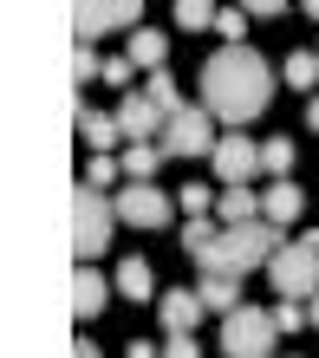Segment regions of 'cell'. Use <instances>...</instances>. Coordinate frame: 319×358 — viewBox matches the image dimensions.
Wrapping results in <instances>:
<instances>
[{
  "mask_svg": "<svg viewBox=\"0 0 319 358\" xmlns=\"http://www.w3.org/2000/svg\"><path fill=\"white\" fill-rule=\"evenodd\" d=\"M267 98H274V66L254 46H222V52H208V66H202V111L228 124V131H241V124H254L267 111Z\"/></svg>",
  "mask_w": 319,
  "mask_h": 358,
  "instance_id": "6da1fadb",
  "label": "cell"
},
{
  "mask_svg": "<svg viewBox=\"0 0 319 358\" xmlns=\"http://www.w3.org/2000/svg\"><path fill=\"white\" fill-rule=\"evenodd\" d=\"M281 248L287 241H281V228H274V222H235V228H222V235H215V248H208L196 267L202 273H235V280H241V273L267 267Z\"/></svg>",
  "mask_w": 319,
  "mask_h": 358,
  "instance_id": "7a4b0ae2",
  "label": "cell"
},
{
  "mask_svg": "<svg viewBox=\"0 0 319 358\" xmlns=\"http://www.w3.org/2000/svg\"><path fill=\"white\" fill-rule=\"evenodd\" d=\"M274 339H281L274 306H235L222 320V358H274Z\"/></svg>",
  "mask_w": 319,
  "mask_h": 358,
  "instance_id": "3957f363",
  "label": "cell"
},
{
  "mask_svg": "<svg viewBox=\"0 0 319 358\" xmlns=\"http://www.w3.org/2000/svg\"><path fill=\"white\" fill-rule=\"evenodd\" d=\"M111 228H118V202H104V189L92 182H78L72 189V241H78V255L92 261L111 248Z\"/></svg>",
  "mask_w": 319,
  "mask_h": 358,
  "instance_id": "277c9868",
  "label": "cell"
},
{
  "mask_svg": "<svg viewBox=\"0 0 319 358\" xmlns=\"http://www.w3.org/2000/svg\"><path fill=\"white\" fill-rule=\"evenodd\" d=\"M137 20H143V0H72V33H78V46H98V39L118 33V27L137 33Z\"/></svg>",
  "mask_w": 319,
  "mask_h": 358,
  "instance_id": "5b68a950",
  "label": "cell"
},
{
  "mask_svg": "<svg viewBox=\"0 0 319 358\" xmlns=\"http://www.w3.org/2000/svg\"><path fill=\"white\" fill-rule=\"evenodd\" d=\"M267 280H274L281 300H313L319 293V255L306 241H293V248H281V255L267 261Z\"/></svg>",
  "mask_w": 319,
  "mask_h": 358,
  "instance_id": "8992f818",
  "label": "cell"
},
{
  "mask_svg": "<svg viewBox=\"0 0 319 358\" xmlns=\"http://www.w3.org/2000/svg\"><path fill=\"white\" fill-rule=\"evenodd\" d=\"M163 157H215V117L202 111V104H183L176 117L163 124Z\"/></svg>",
  "mask_w": 319,
  "mask_h": 358,
  "instance_id": "52a82bcc",
  "label": "cell"
},
{
  "mask_svg": "<svg viewBox=\"0 0 319 358\" xmlns=\"http://www.w3.org/2000/svg\"><path fill=\"white\" fill-rule=\"evenodd\" d=\"M169 215H176V208H169V196L157 182H124L118 189V222L124 228H163Z\"/></svg>",
  "mask_w": 319,
  "mask_h": 358,
  "instance_id": "ba28073f",
  "label": "cell"
},
{
  "mask_svg": "<svg viewBox=\"0 0 319 358\" xmlns=\"http://www.w3.org/2000/svg\"><path fill=\"white\" fill-rule=\"evenodd\" d=\"M163 124H169V117H163L143 92H124V98H118V131H124V143H157Z\"/></svg>",
  "mask_w": 319,
  "mask_h": 358,
  "instance_id": "9c48e42d",
  "label": "cell"
},
{
  "mask_svg": "<svg viewBox=\"0 0 319 358\" xmlns=\"http://www.w3.org/2000/svg\"><path fill=\"white\" fill-rule=\"evenodd\" d=\"M208 163H215L222 182H248L254 170H261V143H248L241 131H228V137L215 143V157H208Z\"/></svg>",
  "mask_w": 319,
  "mask_h": 358,
  "instance_id": "30bf717a",
  "label": "cell"
},
{
  "mask_svg": "<svg viewBox=\"0 0 319 358\" xmlns=\"http://www.w3.org/2000/svg\"><path fill=\"white\" fill-rule=\"evenodd\" d=\"M202 293H183V287H169L163 300H157V320H163V332H196V320H202Z\"/></svg>",
  "mask_w": 319,
  "mask_h": 358,
  "instance_id": "8fae6325",
  "label": "cell"
},
{
  "mask_svg": "<svg viewBox=\"0 0 319 358\" xmlns=\"http://www.w3.org/2000/svg\"><path fill=\"white\" fill-rule=\"evenodd\" d=\"M300 208H306V196H300V182H274L267 196H261V222H274V228H293L300 222Z\"/></svg>",
  "mask_w": 319,
  "mask_h": 358,
  "instance_id": "7c38bea8",
  "label": "cell"
},
{
  "mask_svg": "<svg viewBox=\"0 0 319 358\" xmlns=\"http://www.w3.org/2000/svg\"><path fill=\"white\" fill-rule=\"evenodd\" d=\"M104 300H111V280L92 273V267H78V273H72V313H78V320H98Z\"/></svg>",
  "mask_w": 319,
  "mask_h": 358,
  "instance_id": "4fadbf2b",
  "label": "cell"
},
{
  "mask_svg": "<svg viewBox=\"0 0 319 358\" xmlns=\"http://www.w3.org/2000/svg\"><path fill=\"white\" fill-rule=\"evenodd\" d=\"M78 131H85V150H118V143H124L118 111H85V104H78Z\"/></svg>",
  "mask_w": 319,
  "mask_h": 358,
  "instance_id": "5bb4252c",
  "label": "cell"
},
{
  "mask_svg": "<svg viewBox=\"0 0 319 358\" xmlns=\"http://www.w3.org/2000/svg\"><path fill=\"white\" fill-rule=\"evenodd\" d=\"M111 287L124 293V300H150V293H157V273H150V261H143V255H124Z\"/></svg>",
  "mask_w": 319,
  "mask_h": 358,
  "instance_id": "9a60e30c",
  "label": "cell"
},
{
  "mask_svg": "<svg viewBox=\"0 0 319 358\" xmlns=\"http://www.w3.org/2000/svg\"><path fill=\"white\" fill-rule=\"evenodd\" d=\"M124 52H131V66H137V72H163V59H169V39H163L157 27H137Z\"/></svg>",
  "mask_w": 319,
  "mask_h": 358,
  "instance_id": "2e32d148",
  "label": "cell"
},
{
  "mask_svg": "<svg viewBox=\"0 0 319 358\" xmlns=\"http://www.w3.org/2000/svg\"><path fill=\"white\" fill-rule=\"evenodd\" d=\"M196 293H202V306H215V313H222V320L241 306V280H235V273H202V287H196Z\"/></svg>",
  "mask_w": 319,
  "mask_h": 358,
  "instance_id": "e0dca14e",
  "label": "cell"
},
{
  "mask_svg": "<svg viewBox=\"0 0 319 358\" xmlns=\"http://www.w3.org/2000/svg\"><path fill=\"white\" fill-rule=\"evenodd\" d=\"M215 208H222V228H235V222H261V196H248V182H228V196H222Z\"/></svg>",
  "mask_w": 319,
  "mask_h": 358,
  "instance_id": "ac0fdd59",
  "label": "cell"
},
{
  "mask_svg": "<svg viewBox=\"0 0 319 358\" xmlns=\"http://www.w3.org/2000/svg\"><path fill=\"white\" fill-rule=\"evenodd\" d=\"M157 163H163V143H131L124 150V182H150Z\"/></svg>",
  "mask_w": 319,
  "mask_h": 358,
  "instance_id": "d6986e66",
  "label": "cell"
},
{
  "mask_svg": "<svg viewBox=\"0 0 319 358\" xmlns=\"http://www.w3.org/2000/svg\"><path fill=\"white\" fill-rule=\"evenodd\" d=\"M143 98H150V104H157L163 117H176V111H183V92H176V78H169V66L143 78Z\"/></svg>",
  "mask_w": 319,
  "mask_h": 358,
  "instance_id": "ffe728a7",
  "label": "cell"
},
{
  "mask_svg": "<svg viewBox=\"0 0 319 358\" xmlns=\"http://www.w3.org/2000/svg\"><path fill=\"white\" fill-rule=\"evenodd\" d=\"M281 78H287L293 92H313L319 85V52H287L281 59Z\"/></svg>",
  "mask_w": 319,
  "mask_h": 358,
  "instance_id": "44dd1931",
  "label": "cell"
},
{
  "mask_svg": "<svg viewBox=\"0 0 319 358\" xmlns=\"http://www.w3.org/2000/svg\"><path fill=\"white\" fill-rule=\"evenodd\" d=\"M261 170H267L274 182L293 176V137H267V143H261Z\"/></svg>",
  "mask_w": 319,
  "mask_h": 358,
  "instance_id": "7402d4cb",
  "label": "cell"
},
{
  "mask_svg": "<svg viewBox=\"0 0 319 358\" xmlns=\"http://www.w3.org/2000/svg\"><path fill=\"white\" fill-rule=\"evenodd\" d=\"M124 176V157L118 150H92V163H85V182H92V189H111Z\"/></svg>",
  "mask_w": 319,
  "mask_h": 358,
  "instance_id": "603a6c76",
  "label": "cell"
},
{
  "mask_svg": "<svg viewBox=\"0 0 319 358\" xmlns=\"http://www.w3.org/2000/svg\"><path fill=\"white\" fill-rule=\"evenodd\" d=\"M215 13H222L215 0H176V27H183V33H202V27H215Z\"/></svg>",
  "mask_w": 319,
  "mask_h": 358,
  "instance_id": "cb8c5ba5",
  "label": "cell"
},
{
  "mask_svg": "<svg viewBox=\"0 0 319 358\" xmlns=\"http://www.w3.org/2000/svg\"><path fill=\"white\" fill-rule=\"evenodd\" d=\"M215 235H222L215 222H189V228H183V255H189V261H202L208 248H215Z\"/></svg>",
  "mask_w": 319,
  "mask_h": 358,
  "instance_id": "d4e9b609",
  "label": "cell"
},
{
  "mask_svg": "<svg viewBox=\"0 0 319 358\" xmlns=\"http://www.w3.org/2000/svg\"><path fill=\"white\" fill-rule=\"evenodd\" d=\"M176 208H183V215H189V222H202V215H208V208H215V196H208V189H202V182H183V189H176Z\"/></svg>",
  "mask_w": 319,
  "mask_h": 358,
  "instance_id": "484cf974",
  "label": "cell"
},
{
  "mask_svg": "<svg viewBox=\"0 0 319 358\" xmlns=\"http://www.w3.org/2000/svg\"><path fill=\"white\" fill-rule=\"evenodd\" d=\"M248 20H254L248 7H222V13H215V33H222V46H241V33H248Z\"/></svg>",
  "mask_w": 319,
  "mask_h": 358,
  "instance_id": "4316f807",
  "label": "cell"
},
{
  "mask_svg": "<svg viewBox=\"0 0 319 358\" xmlns=\"http://www.w3.org/2000/svg\"><path fill=\"white\" fill-rule=\"evenodd\" d=\"M72 78H104V59H98V46H72Z\"/></svg>",
  "mask_w": 319,
  "mask_h": 358,
  "instance_id": "83f0119b",
  "label": "cell"
},
{
  "mask_svg": "<svg viewBox=\"0 0 319 358\" xmlns=\"http://www.w3.org/2000/svg\"><path fill=\"white\" fill-rule=\"evenodd\" d=\"M131 78H137V66H131V52H118V59H104V85H118V92H131Z\"/></svg>",
  "mask_w": 319,
  "mask_h": 358,
  "instance_id": "f1b7e54d",
  "label": "cell"
},
{
  "mask_svg": "<svg viewBox=\"0 0 319 358\" xmlns=\"http://www.w3.org/2000/svg\"><path fill=\"white\" fill-rule=\"evenodd\" d=\"M274 326H281V339H287V332H300V326H306V306L281 300V306H274Z\"/></svg>",
  "mask_w": 319,
  "mask_h": 358,
  "instance_id": "f546056e",
  "label": "cell"
},
{
  "mask_svg": "<svg viewBox=\"0 0 319 358\" xmlns=\"http://www.w3.org/2000/svg\"><path fill=\"white\" fill-rule=\"evenodd\" d=\"M163 358H202V352H196V339H189V332H169V345H163Z\"/></svg>",
  "mask_w": 319,
  "mask_h": 358,
  "instance_id": "4dcf8cb0",
  "label": "cell"
},
{
  "mask_svg": "<svg viewBox=\"0 0 319 358\" xmlns=\"http://www.w3.org/2000/svg\"><path fill=\"white\" fill-rule=\"evenodd\" d=\"M241 7H248L254 20H281V13H287V0H241Z\"/></svg>",
  "mask_w": 319,
  "mask_h": 358,
  "instance_id": "1f68e13d",
  "label": "cell"
},
{
  "mask_svg": "<svg viewBox=\"0 0 319 358\" xmlns=\"http://www.w3.org/2000/svg\"><path fill=\"white\" fill-rule=\"evenodd\" d=\"M124 358H163V352H157L150 339H131V345H124Z\"/></svg>",
  "mask_w": 319,
  "mask_h": 358,
  "instance_id": "d6a6232c",
  "label": "cell"
},
{
  "mask_svg": "<svg viewBox=\"0 0 319 358\" xmlns=\"http://www.w3.org/2000/svg\"><path fill=\"white\" fill-rule=\"evenodd\" d=\"M72 358H104V352H98L92 339H78V345H72Z\"/></svg>",
  "mask_w": 319,
  "mask_h": 358,
  "instance_id": "836d02e7",
  "label": "cell"
},
{
  "mask_svg": "<svg viewBox=\"0 0 319 358\" xmlns=\"http://www.w3.org/2000/svg\"><path fill=\"white\" fill-rule=\"evenodd\" d=\"M306 124H313V131H319V92L306 98Z\"/></svg>",
  "mask_w": 319,
  "mask_h": 358,
  "instance_id": "e575fe53",
  "label": "cell"
},
{
  "mask_svg": "<svg viewBox=\"0 0 319 358\" xmlns=\"http://www.w3.org/2000/svg\"><path fill=\"white\" fill-rule=\"evenodd\" d=\"M306 326H319V293H313V300H306Z\"/></svg>",
  "mask_w": 319,
  "mask_h": 358,
  "instance_id": "d590c367",
  "label": "cell"
},
{
  "mask_svg": "<svg viewBox=\"0 0 319 358\" xmlns=\"http://www.w3.org/2000/svg\"><path fill=\"white\" fill-rule=\"evenodd\" d=\"M300 7H306V13H313V20H319V0H300Z\"/></svg>",
  "mask_w": 319,
  "mask_h": 358,
  "instance_id": "8d00e7d4",
  "label": "cell"
}]
</instances>
